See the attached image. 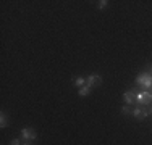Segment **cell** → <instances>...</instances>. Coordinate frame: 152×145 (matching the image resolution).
<instances>
[{
  "label": "cell",
  "instance_id": "7",
  "mask_svg": "<svg viewBox=\"0 0 152 145\" xmlns=\"http://www.w3.org/2000/svg\"><path fill=\"white\" fill-rule=\"evenodd\" d=\"M8 128V116L5 111H0V129H7Z\"/></svg>",
  "mask_w": 152,
  "mask_h": 145
},
{
  "label": "cell",
  "instance_id": "9",
  "mask_svg": "<svg viewBox=\"0 0 152 145\" xmlns=\"http://www.w3.org/2000/svg\"><path fill=\"white\" fill-rule=\"evenodd\" d=\"M131 111H133V107H131V105H121L120 113H121L123 116H129V115H131Z\"/></svg>",
  "mask_w": 152,
  "mask_h": 145
},
{
  "label": "cell",
  "instance_id": "5",
  "mask_svg": "<svg viewBox=\"0 0 152 145\" xmlns=\"http://www.w3.org/2000/svg\"><path fill=\"white\" fill-rule=\"evenodd\" d=\"M131 116L137 121H144L146 119V116L142 113V107H133V111H131Z\"/></svg>",
  "mask_w": 152,
  "mask_h": 145
},
{
  "label": "cell",
  "instance_id": "15",
  "mask_svg": "<svg viewBox=\"0 0 152 145\" xmlns=\"http://www.w3.org/2000/svg\"><path fill=\"white\" fill-rule=\"evenodd\" d=\"M151 94H152V87H151Z\"/></svg>",
  "mask_w": 152,
  "mask_h": 145
},
{
  "label": "cell",
  "instance_id": "1",
  "mask_svg": "<svg viewBox=\"0 0 152 145\" xmlns=\"http://www.w3.org/2000/svg\"><path fill=\"white\" fill-rule=\"evenodd\" d=\"M134 84H136V87H139V89H142V90H151V87H152V76L147 71L139 72V74L134 78Z\"/></svg>",
  "mask_w": 152,
  "mask_h": 145
},
{
  "label": "cell",
  "instance_id": "3",
  "mask_svg": "<svg viewBox=\"0 0 152 145\" xmlns=\"http://www.w3.org/2000/svg\"><path fill=\"white\" fill-rule=\"evenodd\" d=\"M100 84H102V76L100 74H89L88 78H86V86H89L91 89L99 87Z\"/></svg>",
  "mask_w": 152,
  "mask_h": 145
},
{
  "label": "cell",
  "instance_id": "14",
  "mask_svg": "<svg viewBox=\"0 0 152 145\" xmlns=\"http://www.w3.org/2000/svg\"><path fill=\"white\" fill-rule=\"evenodd\" d=\"M149 115H152V103L149 105Z\"/></svg>",
  "mask_w": 152,
  "mask_h": 145
},
{
  "label": "cell",
  "instance_id": "6",
  "mask_svg": "<svg viewBox=\"0 0 152 145\" xmlns=\"http://www.w3.org/2000/svg\"><path fill=\"white\" fill-rule=\"evenodd\" d=\"M73 86L75 87H78V89H81L83 86H86V78L84 76H73Z\"/></svg>",
  "mask_w": 152,
  "mask_h": 145
},
{
  "label": "cell",
  "instance_id": "2",
  "mask_svg": "<svg viewBox=\"0 0 152 145\" xmlns=\"http://www.w3.org/2000/svg\"><path fill=\"white\" fill-rule=\"evenodd\" d=\"M20 139L23 142H34L37 140V130L34 128H23L20 130Z\"/></svg>",
  "mask_w": 152,
  "mask_h": 145
},
{
  "label": "cell",
  "instance_id": "12",
  "mask_svg": "<svg viewBox=\"0 0 152 145\" xmlns=\"http://www.w3.org/2000/svg\"><path fill=\"white\" fill-rule=\"evenodd\" d=\"M147 68H149V70H147V72H149V74L152 76V63H149V65H147Z\"/></svg>",
  "mask_w": 152,
  "mask_h": 145
},
{
  "label": "cell",
  "instance_id": "11",
  "mask_svg": "<svg viewBox=\"0 0 152 145\" xmlns=\"http://www.w3.org/2000/svg\"><path fill=\"white\" fill-rule=\"evenodd\" d=\"M10 145H23V140H21L20 137H15V139L10 140Z\"/></svg>",
  "mask_w": 152,
  "mask_h": 145
},
{
  "label": "cell",
  "instance_id": "13",
  "mask_svg": "<svg viewBox=\"0 0 152 145\" xmlns=\"http://www.w3.org/2000/svg\"><path fill=\"white\" fill-rule=\"evenodd\" d=\"M23 145H34V142H23Z\"/></svg>",
  "mask_w": 152,
  "mask_h": 145
},
{
  "label": "cell",
  "instance_id": "10",
  "mask_svg": "<svg viewBox=\"0 0 152 145\" xmlns=\"http://www.w3.org/2000/svg\"><path fill=\"white\" fill-rule=\"evenodd\" d=\"M108 3H110L108 0H99L96 7H97V10H100V12H102V10H105L107 7H108Z\"/></svg>",
  "mask_w": 152,
  "mask_h": 145
},
{
  "label": "cell",
  "instance_id": "8",
  "mask_svg": "<svg viewBox=\"0 0 152 145\" xmlns=\"http://www.w3.org/2000/svg\"><path fill=\"white\" fill-rule=\"evenodd\" d=\"M91 92H92V89L89 86H83L81 89H78V95L79 97H88V95H91Z\"/></svg>",
  "mask_w": 152,
  "mask_h": 145
},
{
  "label": "cell",
  "instance_id": "4",
  "mask_svg": "<svg viewBox=\"0 0 152 145\" xmlns=\"http://www.w3.org/2000/svg\"><path fill=\"white\" fill-rule=\"evenodd\" d=\"M123 102H125V105H131V107H134V103H136L134 89H129V90H125V92H123Z\"/></svg>",
  "mask_w": 152,
  "mask_h": 145
}]
</instances>
